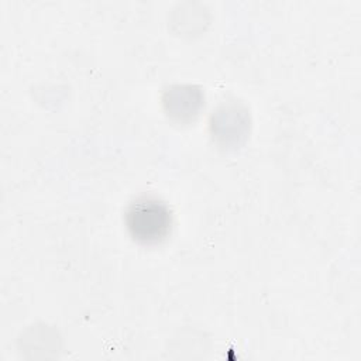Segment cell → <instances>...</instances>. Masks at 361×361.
I'll use <instances>...</instances> for the list:
<instances>
[{
    "label": "cell",
    "mask_w": 361,
    "mask_h": 361,
    "mask_svg": "<svg viewBox=\"0 0 361 361\" xmlns=\"http://www.w3.org/2000/svg\"><path fill=\"white\" fill-rule=\"evenodd\" d=\"M126 226L134 241L142 245L162 243L171 233L169 207L155 197H138L126 210Z\"/></svg>",
    "instance_id": "obj_1"
},
{
    "label": "cell",
    "mask_w": 361,
    "mask_h": 361,
    "mask_svg": "<svg viewBox=\"0 0 361 361\" xmlns=\"http://www.w3.org/2000/svg\"><path fill=\"white\" fill-rule=\"evenodd\" d=\"M213 137L223 145H235L245 137L250 127L248 111L238 103L220 106L212 116Z\"/></svg>",
    "instance_id": "obj_2"
},
{
    "label": "cell",
    "mask_w": 361,
    "mask_h": 361,
    "mask_svg": "<svg viewBox=\"0 0 361 361\" xmlns=\"http://www.w3.org/2000/svg\"><path fill=\"white\" fill-rule=\"evenodd\" d=\"M203 93L195 86H172L164 94L166 114L179 121H192L203 107Z\"/></svg>",
    "instance_id": "obj_3"
}]
</instances>
